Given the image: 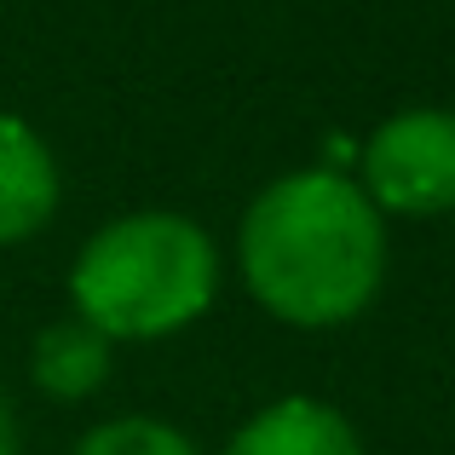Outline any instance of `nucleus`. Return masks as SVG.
Masks as SVG:
<instances>
[{
  "label": "nucleus",
  "mask_w": 455,
  "mask_h": 455,
  "mask_svg": "<svg viewBox=\"0 0 455 455\" xmlns=\"http://www.w3.org/2000/svg\"><path fill=\"white\" fill-rule=\"evenodd\" d=\"M69 455H196V444L156 415H116L92 427Z\"/></svg>",
  "instance_id": "obj_7"
},
{
  "label": "nucleus",
  "mask_w": 455,
  "mask_h": 455,
  "mask_svg": "<svg viewBox=\"0 0 455 455\" xmlns=\"http://www.w3.org/2000/svg\"><path fill=\"white\" fill-rule=\"evenodd\" d=\"M236 266L271 317L294 329H340L380 294L387 225L363 185L334 167H300L248 202Z\"/></svg>",
  "instance_id": "obj_1"
},
{
  "label": "nucleus",
  "mask_w": 455,
  "mask_h": 455,
  "mask_svg": "<svg viewBox=\"0 0 455 455\" xmlns=\"http://www.w3.org/2000/svg\"><path fill=\"white\" fill-rule=\"evenodd\" d=\"M58 213V162L23 116L0 110V248L41 236Z\"/></svg>",
  "instance_id": "obj_4"
},
{
  "label": "nucleus",
  "mask_w": 455,
  "mask_h": 455,
  "mask_svg": "<svg viewBox=\"0 0 455 455\" xmlns=\"http://www.w3.org/2000/svg\"><path fill=\"white\" fill-rule=\"evenodd\" d=\"M0 455H18V421H12L6 392H0Z\"/></svg>",
  "instance_id": "obj_8"
},
{
  "label": "nucleus",
  "mask_w": 455,
  "mask_h": 455,
  "mask_svg": "<svg viewBox=\"0 0 455 455\" xmlns=\"http://www.w3.org/2000/svg\"><path fill=\"white\" fill-rule=\"evenodd\" d=\"M29 375L46 398H64V403L92 398V392L110 380V340L81 317H58L52 329H41V340H35Z\"/></svg>",
  "instance_id": "obj_6"
},
{
  "label": "nucleus",
  "mask_w": 455,
  "mask_h": 455,
  "mask_svg": "<svg viewBox=\"0 0 455 455\" xmlns=\"http://www.w3.org/2000/svg\"><path fill=\"white\" fill-rule=\"evenodd\" d=\"M225 455H363V438L334 403L323 398H277L236 427Z\"/></svg>",
  "instance_id": "obj_5"
},
{
  "label": "nucleus",
  "mask_w": 455,
  "mask_h": 455,
  "mask_svg": "<svg viewBox=\"0 0 455 455\" xmlns=\"http://www.w3.org/2000/svg\"><path fill=\"white\" fill-rule=\"evenodd\" d=\"M220 289V248L185 213H122L69 266L76 317L104 340H167L190 329Z\"/></svg>",
  "instance_id": "obj_2"
},
{
  "label": "nucleus",
  "mask_w": 455,
  "mask_h": 455,
  "mask_svg": "<svg viewBox=\"0 0 455 455\" xmlns=\"http://www.w3.org/2000/svg\"><path fill=\"white\" fill-rule=\"evenodd\" d=\"M363 196L387 213L433 220L455 213V116L398 110L363 145Z\"/></svg>",
  "instance_id": "obj_3"
}]
</instances>
